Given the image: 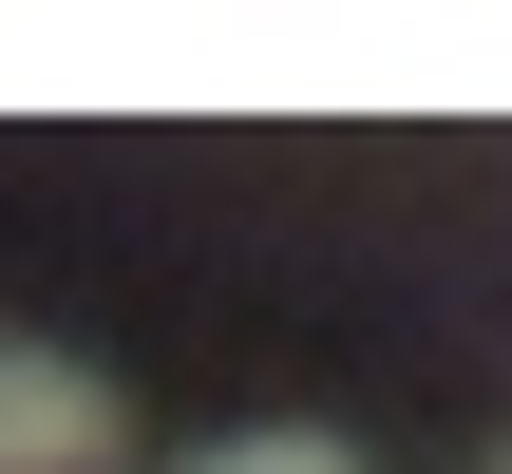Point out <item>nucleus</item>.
<instances>
[{
  "instance_id": "f257e3e1",
  "label": "nucleus",
  "mask_w": 512,
  "mask_h": 474,
  "mask_svg": "<svg viewBox=\"0 0 512 474\" xmlns=\"http://www.w3.org/2000/svg\"><path fill=\"white\" fill-rule=\"evenodd\" d=\"M133 456V399L57 342H0V474H114Z\"/></svg>"
},
{
  "instance_id": "7ed1b4c3",
  "label": "nucleus",
  "mask_w": 512,
  "mask_h": 474,
  "mask_svg": "<svg viewBox=\"0 0 512 474\" xmlns=\"http://www.w3.org/2000/svg\"><path fill=\"white\" fill-rule=\"evenodd\" d=\"M475 474H512V437H494V456H475Z\"/></svg>"
},
{
  "instance_id": "f03ea898",
  "label": "nucleus",
  "mask_w": 512,
  "mask_h": 474,
  "mask_svg": "<svg viewBox=\"0 0 512 474\" xmlns=\"http://www.w3.org/2000/svg\"><path fill=\"white\" fill-rule=\"evenodd\" d=\"M190 474H361V437H323V418H266V437H209Z\"/></svg>"
}]
</instances>
